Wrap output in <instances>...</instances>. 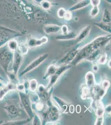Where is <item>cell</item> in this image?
<instances>
[{
  "mask_svg": "<svg viewBox=\"0 0 111 125\" xmlns=\"http://www.w3.org/2000/svg\"><path fill=\"white\" fill-rule=\"evenodd\" d=\"M23 107L17 100L9 99L6 101L3 107L8 115L10 119H14L21 116L23 112Z\"/></svg>",
  "mask_w": 111,
  "mask_h": 125,
  "instance_id": "cell-1",
  "label": "cell"
},
{
  "mask_svg": "<svg viewBox=\"0 0 111 125\" xmlns=\"http://www.w3.org/2000/svg\"><path fill=\"white\" fill-rule=\"evenodd\" d=\"M14 52L11 51L7 46L5 45L0 48V66L5 72L8 71V68L13 61Z\"/></svg>",
  "mask_w": 111,
  "mask_h": 125,
  "instance_id": "cell-2",
  "label": "cell"
},
{
  "mask_svg": "<svg viewBox=\"0 0 111 125\" xmlns=\"http://www.w3.org/2000/svg\"><path fill=\"white\" fill-rule=\"evenodd\" d=\"M22 35L19 31L0 26V48L7 44L10 40Z\"/></svg>",
  "mask_w": 111,
  "mask_h": 125,
  "instance_id": "cell-3",
  "label": "cell"
},
{
  "mask_svg": "<svg viewBox=\"0 0 111 125\" xmlns=\"http://www.w3.org/2000/svg\"><path fill=\"white\" fill-rule=\"evenodd\" d=\"M19 95L21 104L26 113L32 119L34 116V112L32 108L31 99L28 94L23 92L19 91Z\"/></svg>",
  "mask_w": 111,
  "mask_h": 125,
  "instance_id": "cell-4",
  "label": "cell"
},
{
  "mask_svg": "<svg viewBox=\"0 0 111 125\" xmlns=\"http://www.w3.org/2000/svg\"><path fill=\"white\" fill-rule=\"evenodd\" d=\"M94 51L96 50L94 49L91 42L79 51L76 57L72 61V63L75 65H77L85 58H87L89 55Z\"/></svg>",
  "mask_w": 111,
  "mask_h": 125,
  "instance_id": "cell-5",
  "label": "cell"
},
{
  "mask_svg": "<svg viewBox=\"0 0 111 125\" xmlns=\"http://www.w3.org/2000/svg\"><path fill=\"white\" fill-rule=\"evenodd\" d=\"M48 55H49L48 53H45L40 55L38 58H36L35 60L32 62L24 69L23 71L20 74V76H22L27 74V73L32 71L33 70L39 66V65H40L42 62L45 61L46 58H48Z\"/></svg>",
  "mask_w": 111,
  "mask_h": 125,
  "instance_id": "cell-6",
  "label": "cell"
},
{
  "mask_svg": "<svg viewBox=\"0 0 111 125\" xmlns=\"http://www.w3.org/2000/svg\"><path fill=\"white\" fill-rule=\"evenodd\" d=\"M111 40V35L101 36L94 39L92 43L96 50L104 47Z\"/></svg>",
  "mask_w": 111,
  "mask_h": 125,
  "instance_id": "cell-7",
  "label": "cell"
},
{
  "mask_svg": "<svg viewBox=\"0 0 111 125\" xmlns=\"http://www.w3.org/2000/svg\"><path fill=\"white\" fill-rule=\"evenodd\" d=\"M23 55L20 54L17 51L14 52L13 59V64L12 66V72L15 74H17L20 67L23 62Z\"/></svg>",
  "mask_w": 111,
  "mask_h": 125,
  "instance_id": "cell-8",
  "label": "cell"
},
{
  "mask_svg": "<svg viewBox=\"0 0 111 125\" xmlns=\"http://www.w3.org/2000/svg\"><path fill=\"white\" fill-rule=\"evenodd\" d=\"M48 41V38L46 36H43L39 39L30 37L28 38L26 44L28 47L34 48L42 46L47 43Z\"/></svg>",
  "mask_w": 111,
  "mask_h": 125,
  "instance_id": "cell-9",
  "label": "cell"
},
{
  "mask_svg": "<svg viewBox=\"0 0 111 125\" xmlns=\"http://www.w3.org/2000/svg\"><path fill=\"white\" fill-rule=\"evenodd\" d=\"M16 85L9 81L0 88V101H2L7 94L10 91L16 90Z\"/></svg>",
  "mask_w": 111,
  "mask_h": 125,
  "instance_id": "cell-10",
  "label": "cell"
},
{
  "mask_svg": "<svg viewBox=\"0 0 111 125\" xmlns=\"http://www.w3.org/2000/svg\"><path fill=\"white\" fill-rule=\"evenodd\" d=\"M91 29V26L90 25H87L84 28L80 31L78 35H77L76 38V41L77 43L83 41L85 38L87 37L90 33Z\"/></svg>",
  "mask_w": 111,
  "mask_h": 125,
  "instance_id": "cell-11",
  "label": "cell"
},
{
  "mask_svg": "<svg viewBox=\"0 0 111 125\" xmlns=\"http://www.w3.org/2000/svg\"><path fill=\"white\" fill-rule=\"evenodd\" d=\"M49 110L48 118L51 121L55 122L57 121L59 117V111L58 108L54 105H51Z\"/></svg>",
  "mask_w": 111,
  "mask_h": 125,
  "instance_id": "cell-12",
  "label": "cell"
},
{
  "mask_svg": "<svg viewBox=\"0 0 111 125\" xmlns=\"http://www.w3.org/2000/svg\"><path fill=\"white\" fill-rule=\"evenodd\" d=\"M60 30V27L57 25L49 24L44 26V31L46 34H53L56 33Z\"/></svg>",
  "mask_w": 111,
  "mask_h": 125,
  "instance_id": "cell-13",
  "label": "cell"
},
{
  "mask_svg": "<svg viewBox=\"0 0 111 125\" xmlns=\"http://www.w3.org/2000/svg\"><path fill=\"white\" fill-rule=\"evenodd\" d=\"M85 78L87 87L89 89H92L95 84L94 74L92 72L89 71L86 74Z\"/></svg>",
  "mask_w": 111,
  "mask_h": 125,
  "instance_id": "cell-14",
  "label": "cell"
},
{
  "mask_svg": "<svg viewBox=\"0 0 111 125\" xmlns=\"http://www.w3.org/2000/svg\"><path fill=\"white\" fill-rule=\"evenodd\" d=\"M90 4V0H82L80 1L72 6L68 10L69 11L72 12L79 10L85 7Z\"/></svg>",
  "mask_w": 111,
  "mask_h": 125,
  "instance_id": "cell-15",
  "label": "cell"
},
{
  "mask_svg": "<svg viewBox=\"0 0 111 125\" xmlns=\"http://www.w3.org/2000/svg\"><path fill=\"white\" fill-rule=\"evenodd\" d=\"M77 35L73 32H68L66 34H62L56 36L55 38L57 41H68L76 39Z\"/></svg>",
  "mask_w": 111,
  "mask_h": 125,
  "instance_id": "cell-16",
  "label": "cell"
},
{
  "mask_svg": "<svg viewBox=\"0 0 111 125\" xmlns=\"http://www.w3.org/2000/svg\"><path fill=\"white\" fill-rule=\"evenodd\" d=\"M79 50H74L70 51L69 53L65 55L64 58H62L61 62H68L71 61H73L74 59L76 57Z\"/></svg>",
  "mask_w": 111,
  "mask_h": 125,
  "instance_id": "cell-17",
  "label": "cell"
},
{
  "mask_svg": "<svg viewBox=\"0 0 111 125\" xmlns=\"http://www.w3.org/2000/svg\"><path fill=\"white\" fill-rule=\"evenodd\" d=\"M92 89H93V93L94 94L95 97L97 101L100 100L106 92V91L102 88H100L99 87H94Z\"/></svg>",
  "mask_w": 111,
  "mask_h": 125,
  "instance_id": "cell-18",
  "label": "cell"
},
{
  "mask_svg": "<svg viewBox=\"0 0 111 125\" xmlns=\"http://www.w3.org/2000/svg\"><path fill=\"white\" fill-rule=\"evenodd\" d=\"M57 69V68L53 64H51L49 65L47 68L46 72L43 77V79H46V78L55 74Z\"/></svg>",
  "mask_w": 111,
  "mask_h": 125,
  "instance_id": "cell-19",
  "label": "cell"
},
{
  "mask_svg": "<svg viewBox=\"0 0 111 125\" xmlns=\"http://www.w3.org/2000/svg\"><path fill=\"white\" fill-rule=\"evenodd\" d=\"M6 73L9 80L10 82L16 85L20 83L18 78L17 77V74H15L12 71L10 72L9 71Z\"/></svg>",
  "mask_w": 111,
  "mask_h": 125,
  "instance_id": "cell-20",
  "label": "cell"
},
{
  "mask_svg": "<svg viewBox=\"0 0 111 125\" xmlns=\"http://www.w3.org/2000/svg\"><path fill=\"white\" fill-rule=\"evenodd\" d=\"M94 25L98 28L101 29V30L105 31L107 33H111V26L108 23H104L103 22H100L98 23H94Z\"/></svg>",
  "mask_w": 111,
  "mask_h": 125,
  "instance_id": "cell-21",
  "label": "cell"
},
{
  "mask_svg": "<svg viewBox=\"0 0 111 125\" xmlns=\"http://www.w3.org/2000/svg\"><path fill=\"white\" fill-rule=\"evenodd\" d=\"M31 118L26 119L23 120L17 121H5L4 122L2 125H25L26 124L29 122Z\"/></svg>",
  "mask_w": 111,
  "mask_h": 125,
  "instance_id": "cell-22",
  "label": "cell"
},
{
  "mask_svg": "<svg viewBox=\"0 0 111 125\" xmlns=\"http://www.w3.org/2000/svg\"><path fill=\"white\" fill-rule=\"evenodd\" d=\"M6 44L9 49L13 52L17 51L18 46L17 41L14 39L9 41Z\"/></svg>",
  "mask_w": 111,
  "mask_h": 125,
  "instance_id": "cell-23",
  "label": "cell"
},
{
  "mask_svg": "<svg viewBox=\"0 0 111 125\" xmlns=\"http://www.w3.org/2000/svg\"><path fill=\"white\" fill-rule=\"evenodd\" d=\"M111 20L110 12L108 9H105L103 14L102 22L109 24L111 22Z\"/></svg>",
  "mask_w": 111,
  "mask_h": 125,
  "instance_id": "cell-24",
  "label": "cell"
},
{
  "mask_svg": "<svg viewBox=\"0 0 111 125\" xmlns=\"http://www.w3.org/2000/svg\"><path fill=\"white\" fill-rule=\"evenodd\" d=\"M28 48L26 43L21 44L18 46L17 51L22 55H25L28 53Z\"/></svg>",
  "mask_w": 111,
  "mask_h": 125,
  "instance_id": "cell-25",
  "label": "cell"
},
{
  "mask_svg": "<svg viewBox=\"0 0 111 125\" xmlns=\"http://www.w3.org/2000/svg\"><path fill=\"white\" fill-rule=\"evenodd\" d=\"M71 68L70 65H65L61 67H60L59 68H57L56 72L55 73V74L58 75V76L60 77V75L63 74L64 73L67 71Z\"/></svg>",
  "mask_w": 111,
  "mask_h": 125,
  "instance_id": "cell-26",
  "label": "cell"
},
{
  "mask_svg": "<svg viewBox=\"0 0 111 125\" xmlns=\"http://www.w3.org/2000/svg\"><path fill=\"white\" fill-rule=\"evenodd\" d=\"M38 83L37 80L33 79L31 80L29 83V88L30 91L32 92H34L36 91L37 88Z\"/></svg>",
  "mask_w": 111,
  "mask_h": 125,
  "instance_id": "cell-27",
  "label": "cell"
},
{
  "mask_svg": "<svg viewBox=\"0 0 111 125\" xmlns=\"http://www.w3.org/2000/svg\"><path fill=\"white\" fill-rule=\"evenodd\" d=\"M91 89H89L87 87H84L82 91L81 98L83 99H85L89 97L91 94Z\"/></svg>",
  "mask_w": 111,
  "mask_h": 125,
  "instance_id": "cell-28",
  "label": "cell"
},
{
  "mask_svg": "<svg viewBox=\"0 0 111 125\" xmlns=\"http://www.w3.org/2000/svg\"><path fill=\"white\" fill-rule=\"evenodd\" d=\"M54 99H55V101L58 103V105L60 107V108L63 111H66L67 108V106L66 105L64 101L57 97H55Z\"/></svg>",
  "mask_w": 111,
  "mask_h": 125,
  "instance_id": "cell-29",
  "label": "cell"
},
{
  "mask_svg": "<svg viewBox=\"0 0 111 125\" xmlns=\"http://www.w3.org/2000/svg\"><path fill=\"white\" fill-rule=\"evenodd\" d=\"M41 7L44 10H49L51 7V4L50 2L47 0H43L40 3Z\"/></svg>",
  "mask_w": 111,
  "mask_h": 125,
  "instance_id": "cell-30",
  "label": "cell"
},
{
  "mask_svg": "<svg viewBox=\"0 0 111 125\" xmlns=\"http://www.w3.org/2000/svg\"><path fill=\"white\" fill-rule=\"evenodd\" d=\"M104 113V107L100 104V105L97 107L96 109V114L97 116V117L103 116Z\"/></svg>",
  "mask_w": 111,
  "mask_h": 125,
  "instance_id": "cell-31",
  "label": "cell"
},
{
  "mask_svg": "<svg viewBox=\"0 0 111 125\" xmlns=\"http://www.w3.org/2000/svg\"><path fill=\"white\" fill-rule=\"evenodd\" d=\"M100 51L99 50L94 51L89 55L87 59L90 61H94L96 58H97V57L98 55L99 54H100Z\"/></svg>",
  "mask_w": 111,
  "mask_h": 125,
  "instance_id": "cell-32",
  "label": "cell"
},
{
  "mask_svg": "<svg viewBox=\"0 0 111 125\" xmlns=\"http://www.w3.org/2000/svg\"><path fill=\"white\" fill-rule=\"evenodd\" d=\"M100 12V9L98 6H93L90 12V16L92 17H94L98 14Z\"/></svg>",
  "mask_w": 111,
  "mask_h": 125,
  "instance_id": "cell-33",
  "label": "cell"
},
{
  "mask_svg": "<svg viewBox=\"0 0 111 125\" xmlns=\"http://www.w3.org/2000/svg\"><path fill=\"white\" fill-rule=\"evenodd\" d=\"M107 60V54L104 53L100 57V58H99L98 60L97 61V62L99 64L104 65L106 63Z\"/></svg>",
  "mask_w": 111,
  "mask_h": 125,
  "instance_id": "cell-34",
  "label": "cell"
},
{
  "mask_svg": "<svg viewBox=\"0 0 111 125\" xmlns=\"http://www.w3.org/2000/svg\"><path fill=\"white\" fill-rule=\"evenodd\" d=\"M66 12V10H65V9L63 8H60L57 11V16L59 18H63Z\"/></svg>",
  "mask_w": 111,
  "mask_h": 125,
  "instance_id": "cell-35",
  "label": "cell"
},
{
  "mask_svg": "<svg viewBox=\"0 0 111 125\" xmlns=\"http://www.w3.org/2000/svg\"><path fill=\"white\" fill-rule=\"evenodd\" d=\"M110 81L107 80H105L103 81L102 83V87L103 89L107 91V89L110 87Z\"/></svg>",
  "mask_w": 111,
  "mask_h": 125,
  "instance_id": "cell-36",
  "label": "cell"
},
{
  "mask_svg": "<svg viewBox=\"0 0 111 125\" xmlns=\"http://www.w3.org/2000/svg\"><path fill=\"white\" fill-rule=\"evenodd\" d=\"M33 125H39L41 124L40 123H41V118H40L37 115H34L33 117Z\"/></svg>",
  "mask_w": 111,
  "mask_h": 125,
  "instance_id": "cell-37",
  "label": "cell"
},
{
  "mask_svg": "<svg viewBox=\"0 0 111 125\" xmlns=\"http://www.w3.org/2000/svg\"><path fill=\"white\" fill-rule=\"evenodd\" d=\"M16 90L18 91L25 92L26 89H25V86L24 83H19V84L17 85Z\"/></svg>",
  "mask_w": 111,
  "mask_h": 125,
  "instance_id": "cell-38",
  "label": "cell"
},
{
  "mask_svg": "<svg viewBox=\"0 0 111 125\" xmlns=\"http://www.w3.org/2000/svg\"><path fill=\"white\" fill-rule=\"evenodd\" d=\"M35 107L37 111H42L44 109V104L42 102H37L35 104Z\"/></svg>",
  "mask_w": 111,
  "mask_h": 125,
  "instance_id": "cell-39",
  "label": "cell"
},
{
  "mask_svg": "<svg viewBox=\"0 0 111 125\" xmlns=\"http://www.w3.org/2000/svg\"><path fill=\"white\" fill-rule=\"evenodd\" d=\"M103 122H104L103 116L97 117V118L96 121L94 125H102Z\"/></svg>",
  "mask_w": 111,
  "mask_h": 125,
  "instance_id": "cell-40",
  "label": "cell"
},
{
  "mask_svg": "<svg viewBox=\"0 0 111 125\" xmlns=\"http://www.w3.org/2000/svg\"><path fill=\"white\" fill-rule=\"evenodd\" d=\"M71 12L69 11L68 10L66 11V13H65L63 18L67 21L70 20V19L72 18V14Z\"/></svg>",
  "mask_w": 111,
  "mask_h": 125,
  "instance_id": "cell-41",
  "label": "cell"
},
{
  "mask_svg": "<svg viewBox=\"0 0 111 125\" xmlns=\"http://www.w3.org/2000/svg\"><path fill=\"white\" fill-rule=\"evenodd\" d=\"M37 89H38V94H39L44 93L46 91V90H47L45 88L44 86L42 85H39V86L38 87V88Z\"/></svg>",
  "mask_w": 111,
  "mask_h": 125,
  "instance_id": "cell-42",
  "label": "cell"
},
{
  "mask_svg": "<svg viewBox=\"0 0 111 125\" xmlns=\"http://www.w3.org/2000/svg\"><path fill=\"white\" fill-rule=\"evenodd\" d=\"M60 30L62 34H66L68 32V28L67 26L65 25H63L61 27H60Z\"/></svg>",
  "mask_w": 111,
  "mask_h": 125,
  "instance_id": "cell-43",
  "label": "cell"
},
{
  "mask_svg": "<svg viewBox=\"0 0 111 125\" xmlns=\"http://www.w3.org/2000/svg\"><path fill=\"white\" fill-rule=\"evenodd\" d=\"M100 0H90V3L93 6H98L100 3Z\"/></svg>",
  "mask_w": 111,
  "mask_h": 125,
  "instance_id": "cell-44",
  "label": "cell"
},
{
  "mask_svg": "<svg viewBox=\"0 0 111 125\" xmlns=\"http://www.w3.org/2000/svg\"><path fill=\"white\" fill-rule=\"evenodd\" d=\"M69 111H70V112L71 113V114H73L74 112V106L73 105H70V108H69Z\"/></svg>",
  "mask_w": 111,
  "mask_h": 125,
  "instance_id": "cell-45",
  "label": "cell"
},
{
  "mask_svg": "<svg viewBox=\"0 0 111 125\" xmlns=\"http://www.w3.org/2000/svg\"><path fill=\"white\" fill-rule=\"evenodd\" d=\"M93 69L94 71L96 72L98 70V67L97 65H94L93 66Z\"/></svg>",
  "mask_w": 111,
  "mask_h": 125,
  "instance_id": "cell-46",
  "label": "cell"
},
{
  "mask_svg": "<svg viewBox=\"0 0 111 125\" xmlns=\"http://www.w3.org/2000/svg\"><path fill=\"white\" fill-rule=\"evenodd\" d=\"M106 111H107V112L111 113V105H109L107 106Z\"/></svg>",
  "mask_w": 111,
  "mask_h": 125,
  "instance_id": "cell-47",
  "label": "cell"
},
{
  "mask_svg": "<svg viewBox=\"0 0 111 125\" xmlns=\"http://www.w3.org/2000/svg\"><path fill=\"white\" fill-rule=\"evenodd\" d=\"M3 82V81H1L0 80V88L6 84V83H4Z\"/></svg>",
  "mask_w": 111,
  "mask_h": 125,
  "instance_id": "cell-48",
  "label": "cell"
},
{
  "mask_svg": "<svg viewBox=\"0 0 111 125\" xmlns=\"http://www.w3.org/2000/svg\"><path fill=\"white\" fill-rule=\"evenodd\" d=\"M34 1L35 2H36L37 3H40V2L41 1H42L43 0H34Z\"/></svg>",
  "mask_w": 111,
  "mask_h": 125,
  "instance_id": "cell-49",
  "label": "cell"
},
{
  "mask_svg": "<svg viewBox=\"0 0 111 125\" xmlns=\"http://www.w3.org/2000/svg\"><path fill=\"white\" fill-rule=\"evenodd\" d=\"M79 108H78V105H77V107H76V110H77V111H77H77H79L80 112V111H81V108H80V106L79 107Z\"/></svg>",
  "mask_w": 111,
  "mask_h": 125,
  "instance_id": "cell-50",
  "label": "cell"
},
{
  "mask_svg": "<svg viewBox=\"0 0 111 125\" xmlns=\"http://www.w3.org/2000/svg\"><path fill=\"white\" fill-rule=\"evenodd\" d=\"M0 80L1 81H5V79L3 78V77H2L0 75Z\"/></svg>",
  "mask_w": 111,
  "mask_h": 125,
  "instance_id": "cell-51",
  "label": "cell"
},
{
  "mask_svg": "<svg viewBox=\"0 0 111 125\" xmlns=\"http://www.w3.org/2000/svg\"><path fill=\"white\" fill-rule=\"evenodd\" d=\"M108 65L109 68H111V60L108 63Z\"/></svg>",
  "mask_w": 111,
  "mask_h": 125,
  "instance_id": "cell-52",
  "label": "cell"
}]
</instances>
